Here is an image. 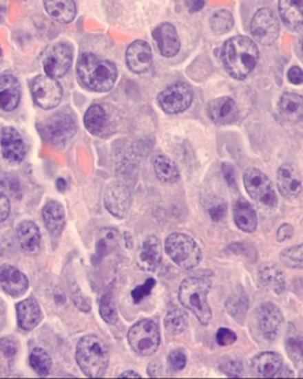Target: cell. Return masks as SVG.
<instances>
[{
    "label": "cell",
    "mask_w": 303,
    "mask_h": 379,
    "mask_svg": "<svg viewBox=\"0 0 303 379\" xmlns=\"http://www.w3.org/2000/svg\"><path fill=\"white\" fill-rule=\"evenodd\" d=\"M76 70L80 83L92 91H109L118 80L116 65L109 61L98 58L96 54H81Z\"/></svg>",
    "instance_id": "6da1fadb"
},
{
    "label": "cell",
    "mask_w": 303,
    "mask_h": 379,
    "mask_svg": "<svg viewBox=\"0 0 303 379\" xmlns=\"http://www.w3.org/2000/svg\"><path fill=\"white\" fill-rule=\"evenodd\" d=\"M258 62V47L245 36L232 37L223 47V63L229 75L235 80L247 78Z\"/></svg>",
    "instance_id": "7a4b0ae2"
},
{
    "label": "cell",
    "mask_w": 303,
    "mask_h": 379,
    "mask_svg": "<svg viewBox=\"0 0 303 379\" xmlns=\"http://www.w3.org/2000/svg\"><path fill=\"white\" fill-rule=\"evenodd\" d=\"M76 360L87 377L100 378L109 364V351L101 338L89 334L77 344Z\"/></svg>",
    "instance_id": "3957f363"
},
{
    "label": "cell",
    "mask_w": 303,
    "mask_h": 379,
    "mask_svg": "<svg viewBox=\"0 0 303 379\" xmlns=\"http://www.w3.org/2000/svg\"><path fill=\"white\" fill-rule=\"evenodd\" d=\"M210 291V281L197 277L184 280L179 288V300L181 304L185 309L194 313L202 325H209L212 319V311L207 301Z\"/></svg>",
    "instance_id": "277c9868"
},
{
    "label": "cell",
    "mask_w": 303,
    "mask_h": 379,
    "mask_svg": "<svg viewBox=\"0 0 303 379\" xmlns=\"http://www.w3.org/2000/svg\"><path fill=\"white\" fill-rule=\"evenodd\" d=\"M166 253L182 270H192L202 261V250L189 235L173 233L166 239Z\"/></svg>",
    "instance_id": "5b68a950"
},
{
    "label": "cell",
    "mask_w": 303,
    "mask_h": 379,
    "mask_svg": "<svg viewBox=\"0 0 303 379\" xmlns=\"http://www.w3.org/2000/svg\"><path fill=\"white\" fill-rule=\"evenodd\" d=\"M128 343L135 354L147 357L154 354L160 345L159 327L153 321H139L128 332Z\"/></svg>",
    "instance_id": "8992f818"
},
{
    "label": "cell",
    "mask_w": 303,
    "mask_h": 379,
    "mask_svg": "<svg viewBox=\"0 0 303 379\" xmlns=\"http://www.w3.org/2000/svg\"><path fill=\"white\" fill-rule=\"evenodd\" d=\"M243 181L245 189L253 200L270 208L278 206V195L275 192L274 184L264 173L257 168H250L245 171Z\"/></svg>",
    "instance_id": "52a82bcc"
},
{
    "label": "cell",
    "mask_w": 303,
    "mask_h": 379,
    "mask_svg": "<svg viewBox=\"0 0 303 379\" xmlns=\"http://www.w3.org/2000/svg\"><path fill=\"white\" fill-rule=\"evenodd\" d=\"M30 90L34 103L45 110L56 108L63 96L62 85L49 75L36 76L30 83Z\"/></svg>",
    "instance_id": "ba28073f"
},
{
    "label": "cell",
    "mask_w": 303,
    "mask_h": 379,
    "mask_svg": "<svg viewBox=\"0 0 303 379\" xmlns=\"http://www.w3.org/2000/svg\"><path fill=\"white\" fill-rule=\"evenodd\" d=\"M77 127L69 113H59L43 122L41 133L43 138L55 146H63L74 138Z\"/></svg>",
    "instance_id": "9c48e42d"
},
{
    "label": "cell",
    "mask_w": 303,
    "mask_h": 379,
    "mask_svg": "<svg viewBox=\"0 0 303 379\" xmlns=\"http://www.w3.org/2000/svg\"><path fill=\"white\" fill-rule=\"evenodd\" d=\"M194 100V90L186 83H174L165 89L158 96V103L166 113H184Z\"/></svg>",
    "instance_id": "30bf717a"
},
{
    "label": "cell",
    "mask_w": 303,
    "mask_h": 379,
    "mask_svg": "<svg viewBox=\"0 0 303 379\" xmlns=\"http://www.w3.org/2000/svg\"><path fill=\"white\" fill-rule=\"evenodd\" d=\"M72 63V49L65 43L49 46L43 54V69L47 75L59 78L67 74Z\"/></svg>",
    "instance_id": "8fae6325"
},
{
    "label": "cell",
    "mask_w": 303,
    "mask_h": 379,
    "mask_svg": "<svg viewBox=\"0 0 303 379\" xmlns=\"http://www.w3.org/2000/svg\"><path fill=\"white\" fill-rule=\"evenodd\" d=\"M251 34L262 45L274 44L280 34V24L274 12L269 9L258 10L251 21Z\"/></svg>",
    "instance_id": "7c38bea8"
},
{
    "label": "cell",
    "mask_w": 303,
    "mask_h": 379,
    "mask_svg": "<svg viewBox=\"0 0 303 379\" xmlns=\"http://www.w3.org/2000/svg\"><path fill=\"white\" fill-rule=\"evenodd\" d=\"M257 324L264 339L275 340L282 331L284 318L276 305L264 303L257 310Z\"/></svg>",
    "instance_id": "4fadbf2b"
},
{
    "label": "cell",
    "mask_w": 303,
    "mask_h": 379,
    "mask_svg": "<svg viewBox=\"0 0 303 379\" xmlns=\"http://www.w3.org/2000/svg\"><path fill=\"white\" fill-rule=\"evenodd\" d=\"M132 195L129 189L123 182L108 184L105 192V206L110 214L118 219L126 217L131 207Z\"/></svg>",
    "instance_id": "5bb4252c"
},
{
    "label": "cell",
    "mask_w": 303,
    "mask_h": 379,
    "mask_svg": "<svg viewBox=\"0 0 303 379\" xmlns=\"http://www.w3.org/2000/svg\"><path fill=\"white\" fill-rule=\"evenodd\" d=\"M1 155L8 162L12 164L21 163L25 158L26 149L24 140L18 130L12 127H6L0 135Z\"/></svg>",
    "instance_id": "9a60e30c"
},
{
    "label": "cell",
    "mask_w": 303,
    "mask_h": 379,
    "mask_svg": "<svg viewBox=\"0 0 303 379\" xmlns=\"http://www.w3.org/2000/svg\"><path fill=\"white\" fill-rule=\"evenodd\" d=\"M278 187L281 195L293 200L302 193V176L299 169L291 163H284L278 171Z\"/></svg>",
    "instance_id": "2e32d148"
},
{
    "label": "cell",
    "mask_w": 303,
    "mask_h": 379,
    "mask_svg": "<svg viewBox=\"0 0 303 379\" xmlns=\"http://www.w3.org/2000/svg\"><path fill=\"white\" fill-rule=\"evenodd\" d=\"M29 288V280L23 272L11 265L0 266V290L6 294L17 298L24 294Z\"/></svg>",
    "instance_id": "e0dca14e"
},
{
    "label": "cell",
    "mask_w": 303,
    "mask_h": 379,
    "mask_svg": "<svg viewBox=\"0 0 303 379\" xmlns=\"http://www.w3.org/2000/svg\"><path fill=\"white\" fill-rule=\"evenodd\" d=\"M163 259L161 242L154 235H149L143 240L139 250L136 263L138 266L146 272H154L159 267Z\"/></svg>",
    "instance_id": "ac0fdd59"
},
{
    "label": "cell",
    "mask_w": 303,
    "mask_h": 379,
    "mask_svg": "<svg viewBox=\"0 0 303 379\" xmlns=\"http://www.w3.org/2000/svg\"><path fill=\"white\" fill-rule=\"evenodd\" d=\"M153 38L164 57H173L180 50V39L176 28L169 23H163L153 31Z\"/></svg>",
    "instance_id": "d6986e66"
},
{
    "label": "cell",
    "mask_w": 303,
    "mask_h": 379,
    "mask_svg": "<svg viewBox=\"0 0 303 379\" xmlns=\"http://www.w3.org/2000/svg\"><path fill=\"white\" fill-rule=\"evenodd\" d=\"M207 113L216 124H231L238 118V108L236 102L230 97H219L211 100Z\"/></svg>",
    "instance_id": "ffe728a7"
},
{
    "label": "cell",
    "mask_w": 303,
    "mask_h": 379,
    "mask_svg": "<svg viewBox=\"0 0 303 379\" xmlns=\"http://www.w3.org/2000/svg\"><path fill=\"white\" fill-rule=\"evenodd\" d=\"M152 59L151 46L143 41H135L127 49V65L135 74H143L149 70Z\"/></svg>",
    "instance_id": "44dd1931"
},
{
    "label": "cell",
    "mask_w": 303,
    "mask_h": 379,
    "mask_svg": "<svg viewBox=\"0 0 303 379\" xmlns=\"http://www.w3.org/2000/svg\"><path fill=\"white\" fill-rule=\"evenodd\" d=\"M21 83L13 75L0 76V109L12 111L21 102Z\"/></svg>",
    "instance_id": "7402d4cb"
},
{
    "label": "cell",
    "mask_w": 303,
    "mask_h": 379,
    "mask_svg": "<svg viewBox=\"0 0 303 379\" xmlns=\"http://www.w3.org/2000/svg\"><path fill=\"white\" fill-rule=\"evenodd\" d=\"M18 325L24 331H32L42 321V310L37 300L28 298L17 305Z\"/></svg>",
    "instance_id": "603a6c76"
},
{
    "label": "cell",
    "mask_w": 303,
    "mask_h": 379,
    "mask_svg": "<svg viewBox=\"0 0 303 379\" xmlns=\"http://www.w3.org/2000/svg\"><path fill=\"white\" fill-rule=\"evenodd\" d=\"M43 220L51 237L59 238L65 227V212L57 201L48 202L43 208Z\"/></svg>",
    "instance_id": "cb8c5ba5"
},
{
    "label": "cell",
    "mask_w": 303,
    "mask_h": 379,
    "mask_svg": "<svg viewBox=\"0 0 303 379\" xmlns=\"http://www.w3.org/2000/svg\"><path fill=\"white\" fill-rule=\"evenodd\" d=\"M282 367V357L275 352H262L251 360V370L260 377H276Z\"/></svg>",
    "instance_id": "d4e9b609"
},
{
    "label": "cell",
    "mask_w": 303,
    "mask_h": 379,
    "mask_svg": "<svg viewBox=\"0 0 303 379\" xmlns=\"http://www.w3.org/2000/svg\"><path fill=\"white\" fill-rule=\"evenodd\" d=\"M258 281L262 288L275 294H282L286 290V277L276 265H263L258 271Z\"/></svg>",
    "instance_id": "484cf974"
},
{
    "label": "cell",
    "mask_w": 303,
    "mask_h": 379,
    "mask_svg": "<svg viewBox=\"0 0 303 379\" xmlns=\"http://www.w3.org/2000/svg\"><path fill=\"white\" fill-rule=\"evenodd\" d=\"M17 238L23 250L34 255L41 248V232L34 221H21L17 227Z\"/></svg>",
    "instance_id": "4316f807"
},
{
    "label": "cell",
    "mask_w": 303,
    "mask_h": 379,
    "mask_svg": "<svg viewBox=\"0 0 303 379\" xmlns=\"http://www.w3.org/2000/svg\"><path fill=\"white\" fill-rule=\"evenodd\" d=\"M233 219L240 230L245 233H253L257 228V214L248 201L240 199L233 206Z\"/></svg>",
    "instance_id": "83f0119b"
},
{
    "label": "cell",
    "mask_w": 303,
    "mask_h": 379,
    "mask_svg": "<svg viewBox=\"0 0 303 379\" xmlns=\"http://www.w3.org/2000/svg\"><path fill=\"white\" fill-rule=\"evenodd\" d=\"M282 21L291 29H303V0H278Z\"/></svg>",
    "instance_id": "f1b7e54d"
},
{
    "label": "cell",
    "mask_w": 303,
    "mask_h": 379,
    "mask_svg": "<svg viewBox=\"0 0 303 379\" xmlns=\"http://www.w3.org/2000/svg\"><path fill=\"white\" fill-rule=\"evenodd\" d=\"M44 8L48 14L61 24H67L75 19L76 4L74 0H44Z\"/></svg>",
    "instance_id": "f546056e"
},
{
    "label": "cell",
    "mask_w": 303,
    "mask_h": 379,
    "mask_svg": "<svg viewBox=\"0 0 303 379\" xmlns=\"http://www.w3.org/2000/svg\"><path fill=\"white\" fill-rule=\"evenodd\" d=\"M280 113L286 121H303V97L295 92H284L278 103Z\"/></svg>",
    "instance_id": "4dcf8cb0"
},
{
    "label": "cell",
    "mask_w": 303,
    "mask_h": 379,
    "mask_svg": "<svg viewBox=\"0 0 303 379\" xmlns=\"http://www.w3.org/2000/svg\"><path fill=\"white\" fill-rule=\"evenodd\" d=\"M153 167H154L156 177L164 184H176L180 177L176 163L164 155L156 156L153 162Z\"/></svg>",
    "instance_id": "1f68e13d"
},
{
    "label": "cell",
    "mask_w": 303,
    "mask_h": 379,
    "mask_svg": "<svg viewBox=\"0 0 303 379\" xmlns=\"http://www.w3.org/2000/svg\"><path fill=\"white\" fill-rule=\"evenodd\" d=\"M85 125L89 133L101 135L108 125V117L101 105H94L87 110L85 115Z\"/></svg>",
    "instance_id": "d6a6232c"
},
{
    "label": "cell",
    "mask_w": 303,
    "mask_h": 379,
    "mask_svg": "<svg viewBox=\"0 0 303 379\" xmlns=\"http://www.w3.org/2000/svg\"><path fill=\"white\" fill-rule=\"evenodd\" d=\"M249 299L245 292L240 288V291L232 293L227 300V311L235 321L243 324L245 314L248 312Z\"/></svg>",
    "instance_id": "836d02e7"
},
{
    "label": "cell",
    "mask_w": 303,
    "mask_h": 379,
    "mask_svg": "<svg viewBox=\"0 0 303 379\" xmlns=\"http://www.w3.org/2000/svg\"><path fill=\"white\" fill-rule=\"evenodd\" d=\"M189 325V317L185 311L180 309H173L169 311L165 317L166 331L172 336L181 334Z\"/></svg>",
    "instance_id": "e575fe53"
},
{
    "label": "cell",
    "mask_w": 303,
    "mask_h": 379,
    "mask_svg": "<svg viewBox=\"0 0 303 379\" xmlns=\"http://www.w3.org/2000/svg\"><path fill=\"white\" fill-rule=\"evenodd\" d=\"M29 362L30 367L34 369V372L38 376L45 377V376L50 373L52 360H51L50 356L45 352V350H43L41 347H36V349L31 351Z\"/></svg>",
    "instance_id": "d590c367"
},
{
    "label": "cell",
    "mask_w": 303,
    "mask_h": 379,
    "mask_svg": "<svg viewBox=\"0 0 303 379\" xmlns=\"http://www.w3.org/2000/svg\"><path fill=\"white\" fill-rule=\"evenodd\" d=\"M283 266L291 270H303V243L289 247L280 253Z\"/></svg>",
    "instance_id": "8d00e7d4"
},
{
    "label": "cell",
    "mask_w": 303,
    "mask_h": 379,
    "mask_svg": "<svg viewBox=\"0 0 303 379\" xmlns=\"http://www.w3.org/2000/svg\"><path fill=\"white\" fill-rule=\"evenodd\" d=\"M100 314L102 319L108 324H116L118 321V311L116 306L114 304L113 291L108 290L100 300Z\"/></svg>",
    "instance_id": "74e56055"
},
{
    "label": "cell",
    "mask_w": 303,
    "mask_h": 379,
    "mask_svg": "<svg viewBox=\"0 0 303 379\" xmlns=\"http://www.w3.org/2000/svg\"><path fill=\"white\" fill-rule=\"evenodd\" d=\"M286 351L294 367L303 371V337L296 336L286 342Z\"/></svg>",
    "instance_id": "f35d334b"
},
{
    "label": "cell",
    "mask_w": 303,
    "mask_h": 379,
    "mask_svg": "<svg viewBox=\"0 0 303 379\" xmlns=\"http://www.w3.org/2000/svg\"><path fill=\"white\" fill-rule=\"evenodd\" d=\"M210 25L215 34H227L233 26V17H232L231 12L227 10L217 11L211 18Z\"/></svg>",
    "instance_id": "ab89813d"
},
{
    "label": "cell",
    "mask_w": 303,
    "mask_h": 379,
    "mask_svg": "<svg viewBox=\"0 0 303 379\" xmlns=\"http://www.w3.org/2000/svg\"><path fill=\"white\" fill-rule=\"evenodd\" d=\"M19 346L14 338L8 337L0 339V365L6 367L13 362L17 356Z\"/></svg>",
    "instance_id": "60d3db41"
},
{
    "label": "cell",
    "mask_w": 303,
    "mask_h": 379,
    "mask_svg": "<svg viewBox=\"0 0 303 379\" xmlns=\"http://www.w3.org/2000/svg\"><path fill=\"white\" fill-rule=\"evenodd\" d=\"M220 369L229 377H240L243 371L240 359L232 358V357H227L223 359V362L220 364Z\"/></svg>",
    "instance_id": "b9f144b4"
},
{
    "label": "cell",
    "mask_w": 303,
    "mask_h": 379,
    "mask_svg": "<svg viewBox=\"0 0 303 379\" xmlns=\"http://www.w3.org/2000/svg\"><path fill=\"white\" fill-rule=\"evenodd\" d=\"M217 344L220 346H229L237 342V334L232 329L222 327L217 331L216 334Z\"/></svg>",
    "instance_id": "7bdbcfd3"
},
{
    "label": "cell",
    "mask_w": 303,
    "mask_h": 379,
    "mask_svg": "<svg viewBox=\"0 0 303 379\" xmlns=\"http://www.w3.org/2000/svg\"><path fill=\"white\" fill-rule=\"evenodd\" d=\"M154 286H156V280L151 278L139 288H135L134 291L132 292V296H133L135 303H139L143 298H146L151 293L152 290L154 288Z\"/></svg>",
    "instance_id": "ee69618b"
},
{
    "label": "cell",
    "mask_w": 303,
    "mask_h": 379,
    "mask_svg": "<svg viewBox=\"0 0 303 379\" xmlns=\"http://www.w3.org/2000/svg\"><path fill=\"white\" fill-rule=\"evenodd\" d=\"M169 362L171 367L174 371H181L186 367L187 357L186 354L180 350H176L171 352L169 356Z\"/></svg>",
    "instance_id": "f6af8a7d"
},
{
    "label": "cell",
    "mask_w": 303,
    "mask_h": 379,
    "mask_svg": "<svg viewBox=\"0 0 303 379\" xmlns=\"http://www.w3.org/2000/svg\"><path fill=\"white\" fill-rule=\"evenodd\" d=\"M293 235H294V227L289 224H284L278 228L276 238L278 242H283L293 238Z\"/></svg>",
    "instance_id": "bcb514c9"
},
{
    "label": "cell",
    "mask_w": 303,
    "mask_h": 379,
    "mask_svg": "<svg viewBox=\"0 0 303 379\" xmlns=\"http://www.w3.org/2000/svg\"><path fill=\"white\" fill-rule=\"evenodd\" d=\"M10 210H11V204H10L8 196L0 193V224L8 219L10 215Z\"/></svg>",
    "instance_id": "7dc6e473"
},
{
    "label": "cell",
    "mask_w": 303,
    "mask_h": 379,
    "mask_svg": "<svg viewBox=\"0 0 303 379\" xmlns=\"http://www.w3.org/2000/svg\"><path fill=\"white\" fill-rule=\"evenodd\" d=\"M209 212H210L211 219L216 221V222H218V221L223 220L225 215H227V207L223 204H215V206L211 207Z\"/></svg>",
    "instance_id": "c3c4849f"
},
{
    "label": "cell",
    "mask_w": 303,
    "mask_h": 379,
    "mask_svg": "<svg viewBox=\"0 0 303 379\" xmlns=\"http://www.w3.org/2000/svg\"><path fill=\"white\" fill-rule=\"evenodd\" d=\"M288 80L295 85L303 83V70L299 67H293L288 71Z\"/></svg>",
    "instance_id": "681fc988"
},
{
    "label": "cell",
    "mask_w": 303,
    "mask_h": 379,
    "mask_svg": "<svg viewBox=\"0 0 303 379\" xmlns=\"http://www.w3.org/2000/svg\"><path fill=\"white\" fill-rule=\"evenodd\" d=\"M74 303L83 312H88L92 309L90 304H89V300L85 296H82V293H75L74 294Z\"/></svg>",
    "instance_id": "f907efd6"
},
{
    "label": "cell",
    "mask_w": 303,
    "mask_h": 379,
    "mask_svg": "<svg viewBox=\"0 0 303 379\" xmlns=\"http://www.w3.org/2000/svg\"><path fill=\"white\" fill-rule=\"evenodd\" d=\"M223 174L225 176V180H227V184H230L231 187L235 186L236 184V180H235V173H233V169H232L230 164H227L224 163L223 164Z\"/></svg>",
    "instance_id": "816d5d0a"
},
{
    "label": "cell",
    "mask_w": 303,
    "mask_h": 379,
    "mask_svg": "<svg viewBox=\"0 0 303 379\" xmlns=\"http://www.w3.org/2000/svg\"><path fill=\"white\" fill-rule=\"evenodd\" d=\"M205 5V0H189L187 1V6H189V12H198L204 8Z\"/></svg>",
    "instance_id": "f5cc1de1"
},
{
    "label": "cell",
    "mask_w": 303,
    "mask_h": 379,
    "mask_svg": "<svg viewBox=\"0 0 303 379\" xmlns=\"http://www.w3.org/2000/svg\"><path fill=\"white\" fill-rule=\"evenodd\" d=\"M293 290L300 298L303 299V278L293 281Z\"/></svg>",
    "instance_id": "db71d44e"
},
{
    "label": "cell",
    "mask_w": 303,
    "mask_h": 379,
    "mask_svg": "<svg viewBox=\"0 0 303 379\" xmlns=\"http://www.w3.org/2000/svg\"><path fill=\"white\" fill-rule=\"evenodd\" d=\"M120 377H121V378H123V377H134V378H140L141 376H140L138 372H135V371H126V372H123V375H120Z\"/></svg>",
    "instance_id": "11a10c76"
},
{
    "label": "cell",
    "mask_w": 303,
    "mask_h": 379,
    "mask_svg": "<svg viewBox=\"0 0 303 379\" xmlns=\"http://www.w3.org/2000/svg\"><path fill=\"white\" fill-rule=\"evenodd\" d=\"M57 188H59V191H61V192H63L64 189L67 188V182H65V180H57Z\"/></svg>",
    "instance_id": "9f6ffc18"
},
{
    "label": "cell",
    "mask_w": 303,
    "mask_h": 379,
    "mask_svg": "<svg viewBox=\"0 0 303 379\" xmlns=\"http://www.w3.org/2000/svg\"><path fill=\"white\" fill-rule=\"evenodd\" d=\"M0 57H1V47H0Z\"/></svg>",
    "instance_id": "6f0895ef"
},
{
    "label": "cell",
    "mask_w": 303,
    "mask_h": 379,
    "mask_svg": "<svg viewBox=\"0 0 303 379\" xmlns=\"http://www.w3.org/2000/svg\"><path fill=\"white\" fill-rule=\"evenodd\" d=\"M302 51H303V41H302Z\"/></svg>",
    "instance_id": "680465c9"
}]
</instances>
